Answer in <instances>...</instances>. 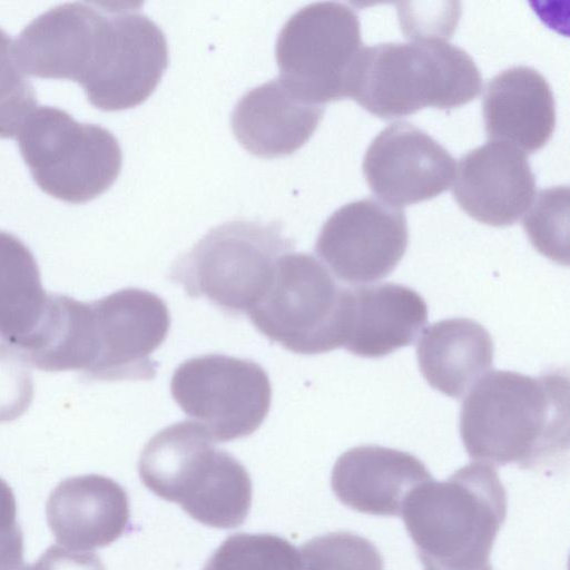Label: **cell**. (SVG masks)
I'll return each mask as SVG.
<instances>
[{"label":"cell","instance_id":"ffe728a7","mask_svg":"<svg viewBox=\"0 0 570 570\" xmlns=\"http://www.w3.org/2000/svg\"><path fill=\"white\" fill-rule=\"evenodd\" d=\"M493 341L478 322L459 317L426 327L416 345L422 375L436 391L461 399L491 368Z\"/></svg>","mask_w":570,"mask_h":570},{"label":"cell","instance_id":"f546056e","mask_svg":"<svg viewBox=\"0 0 570 570\" xmlns=\"http://www.w3.org/2000/svg\"><path fill=\"white\" fill-rule=\"evenodd\" d=\"M423 567H424V570H444L442 568H439L430 562H422ZM479 570H492V567L491 564H487L484 566L483 568L479 569Z\"/></svg>","mask_w":570,"mask_h":570},{"label":"cell","instance_id":"6da1fadb","mask_svg":"<svg viewBox=\"0 0 570 570\" xmlns=\"http://www.w3.org/2000/svg\"><path fill=\"white\" fill-rule=\"evenodd\" d=\"M460 434L469 456L482 463L552 468L568 450V375L484 374L462 403Z\"/></svg>","mask_w":570,"mask_h":570},{"label":"cell","instance_id":"ac0fdd59","mask_svg":"<svg viewBox=\"0 0 570 570\" xmlns=\"http://www.w3.org/2000/svg\"><path fill=\"white\" fill-rule=\"evenodd\" d=\"M324 106L295 96L278 78L245 94L232 114L238 142L257 157L291 155L313 135Z\"/></svg>","mask_w":570,"mask_h":570},{"label":"cell","instance_id":"9a60e30c","mask_svg":"<svg viewBox=\"0 0 570 570\" xmlns=\"http://www.w3.org/2000/svg\"><path fill=\"white\" fill-rule=\"evenodd\" d=\"M46 517L56 541L63 548L81 552L104 548L127 530L128 494L105 475L70 476L51 491Z\"/></svg>","mask_w":570,"mask_h":570},{"label":"cell","instance_id":"277c9868","mask_svg":"<svg viewBox=\"0 0 570 570\" xmlns=\"http://www.w3.org/2000/svg\"><path fill=\"white\" fill-rule=\"evenodd\" d=\"M141 483L175 502L194 520L217 529L240 525L252 504V480L232 454L196 422L181 421L156 433L138 463Z\"/></svg>","mask_w":570,"mask_h":570},{"label":"cell","instance_id":"3957f363","mask_svg":"<svg viewBox=\"0 0 570 570\" xmlns=\"http://www.w3.org/2000/svg\"><path fill=\"white\" fill-rule=\"evenodd\" d=\"M402 518L422 562L444 570L489 564L507 515V493L492 465L474 462L445 481L433 479L405 499Z\"/></svg>","mask_w":570,"mask_h":570},{"label":"cell","instance_id":"52a82bcc","mask_svg":"<svg viewBox=\"0 0 570 570\" xmlns=\"http://www.w3.org/2000/svg\"><path fill=\"white\" fill-rule=\"evenodd\" d=\"M350 288L314 256L287 253L276 263L272 283L247 314L272 342L298 354L343 346L350 322Z\"/></svg>","mask_w":570,"mask_h":570},{"label":"cell","instance_id":"44dd1931","mask_svg":"<svg viewBox=\"0 0 570 570\" xmlns=\"http://www.w3.org/2000/svg\"><path fill=\"white\" fill-rule=\"evenodd\" d=\"M18 351L38 370L85 373L92 357L90 303L50 293L38 327Z\"/></svg>","mask_w":570,"mask_h":570},{"label":"cell","instance_id":"603a6c76","mask_svg":"<svg viewBox=\"0 0 570 570\" xmlns=\"http://www.w3.org/2000/svg\"><path fill=\"white\" fill-rule=\"evenodd\" d=\"M299 551L271 533H234L208 559L203 570H301Z\"/></svg>","mask_w":570,"mask_h":570},{"label":"cell","instance_id":"4fadbf2b","mask_svg":"<svg viewBox=\"0 0 570 570\" xmlns=\"http://www.w3.org/2000/svg\"><path fill=\"white\" fill-rule=\"evenodd\" d=\"M363 173L382 202L401 208L446 190L455 174V159L424 130L396 121L368 145Z\"/></svg>","mask_w":570,"mask_h":570},{"label":"cell","instance_id":"4316f807","mask_svg":"<svg viewBox=\"0 0 570 570\" xmlns=\"http://www.w3.org/2000/svg\"><path fill=\"white\" fill-rule=\"evenodd\" d=\"M33 394L29 363L18 350L0 342V423L20 417L29 409Z\"/></svg>","mask_w":570,"mask_h":570},{"label":"cell","instance_id":"5bb4252c","mask_svg":"<svg viewBox=\"0 0 570 570\" xmlns=\"http://www.w3.org/2000/svg\"><path fill=\"white\" fill-rule=\"evenodd\" d=\"M452 187L460 207L491 226L514 224L530 207L535 178L523 151L490 140L463 155Z\"/></svg>","mask_w":570,"mask_h":570},{"label":"cell","instance_id":"2e32d148","mask_svg":"<svg viewBox=\"0 0 570 570\" xmlns=\"http://www.w3.org/2000/svg\"><path fill=\"white\" fill-rule=\"evenodd\" d=\"M415 455L380 445H358L335 462L331 484L336 498L354 511L401 515L407 495L432 480Z\"/></svg>","mask_w":570,"mask_h":570},{"label":"cell","instance_id":"d4e9b609","mask_svg":"<svg viewBox=\"0 0 570 570\" xmlns=\"http://www.w3.org/2000/svg\"><path fill=\"white\" fill-rule=\"evenodd\" d=\"M299 554L301 570H384L377 548L347 531L315 537L302 546Z\"/></svg>","mask_w":570,"mask_h":570},{"label":"cell","instance_id":"8992f818","mask_svg":"<svg viewBox=\"0 0 570 570\" xmlns=\"http://www.w3.org/2000/svg\"><path fill=\"white\" fill-rule=\"evenodd\" d=\"M293 248L276 223L229 222L181 255L169 278L190 297L205 296L227 314L240 315L261 301L278 258Z\"/></svg>","mask_w":570,"mask_h":570},{"label":"cell","instance_id":"7c38bea8","mask_svg":"<svg viewBox=\"0 0 570 570\" xmlns=\"http://www.w3.org/2000/svg\"><path fill=\"white\" fill-rule=\"evenodd\" d=\"M407 242L404 210L366 197L345 204L328 217L315 250L333 275L358 285L376 282L393 272Z\"/></svg>","mask_w":570,"mask_h":570},{"label":"cell","instance_id":"e0dca14e","mask_svg":"<svg viewBox=\"0 0 570 570\" xmlns=\"http://www.w3.org/2000/svg\"><path fill=\"white\" fill-rule=\"evenodd\" d=\"M488 137L534 153L550 139L556 125L554 98L534 68L514 66L491 78L483 94Z\"/></svg>","mask_w":570,"mask_h":570},{"label":"cell","instance_id":"83f0119b","mask_svg":"<svg viewBox=\"0 0 570 570\" xmlns=\"http://www.w3.org/2000/svg\"><path fill=\"white\" fill-rule=\"evenodd\" d=\"M23 561V535L17 521V503L0 498V570H16Z\"/></svg>","mask_w":570,"mask_h":570},{"label":"cell","instance_id":"f1b7e54d","mask_svg":"<svg viewBox=\"0 0 570 570\" xmlns=\"http://www.w3.org/2000/svg\"><path fill=\"white\" fill-rule=\"evenodd\" d=\"M16 570H105V567L95 553L72 551L55 544L36 562Z\"/></svg>","mask_w":570,"mask_h":570},{"label":"cell","instance_id":"7402d4cb","mask_svg":"<svg viewBox=\"0 0 570 570\" xmlns=\"http://www.w3.org/2000/svg\"><path fill=\"white\" fill-rule=\"evenodd\" d=\"M48 297L28 246L0 230V342L20 348L38 327Z\"/></svg>","mask_w":570,"mask_h":570},{"label":"cell","instance_id":"d6986e66","mask_svg":"<svg viewBox=\"0 0 570 570\" xmlns=\"http://www.w3.org/2000/svg\"><path fill=\"white\" fill-rule=\"evenodd\" d=\"M343 347L361 357H382L412 344L428 321V305L413 288L383 283L350 288Z\"/></svg>","mask_w":570,"mask_h":570},{"label":"cell","instance_id":"8fae6325","mask_svg":"<svg viewBox=\"0 0 570 570\" xmlns=\"http://www.w3.org/2000/svg\"><path fill=\"white\" fill-rule=\"evenodd\" d=\"M92 360L81 374L87 381L151 380V354L166 340L170 315L156 294L124 288L90 302Z\"/></svg>","mask_w":570,"mask_h":570},{"label":"cell","instance_id":"ba28073f","mask_svg":"<svg viewBox=\"0 0 570 570\" xmlns=\"http://www.w3.org/2000/svg\"><path fill=\"white\" fill-rule=\"evenodd\" d=\"M20 154L46 194L70 204L105 193L121 168V149L106 128L78 122L66 110L41 106L18 132Z\"/></svg>","mask_w":570,"mask_h":570},{"label":"cell","instance_id":"cb8c5ba5","mask_svg":"<svg viewBox=\"0 0 570 570\" xmlns=\"http://www.w3.org/2000/svg\"><path fill=\"white\" fill-rule=\"evenodd\" d=\"M569 188L556 186L540 190L522 220L527 235L538 252L558 264L567 265Z\"/></svg>","mask_w":570,"mask_h":570},{"label":"cell","instance_id":"30bf717a","mask_svg":"<svg viewBox=\"0 0 570 570\" xmlns=\"http://www.w3.org/2000/svg\"><path fill=\"white\" fill-rule=\"evenodd\" d=\"M170 392L214 442L254 433L266 419L272 400L268 375L259 364L223 354L186 360L173 374Z\"/></svg>","mask_w":570,"mask_h":570},{"label":"cell","instance_id":"5b68a950","mask_svg":"<svg viewBox=\"0 0 570 570\" xmlns=\"http://www.w3.org/2000/svg\"><path fill=\"white\" fill-rule=\"evenodd\" d=\"M482 79L473 59L442 39L363 47L350 96L382 118L407 116L424 107L453 108L474 99Z\"/></svg>","mask_w":570,"mask_h":570},{"label":"cell","instance_id":"484cf974","mask_svg":"<svg viewBox=\"0 0 570 570\" xmlns=\"http://www.w3.org/2000/svg\"><path fill=\"white\" fill-rule=\"evenodd\" d=\"M12 39L0 28V138H13L37 105Z\"/></svg>","mask_w":570,"mask_h":570},{"label":"cell","instance_id":"7a4b0ae2","mask_svg":"<svg viewBox=\"0 0 570 570\" xmlns=\"http://www.w3.org/2000/svg\"><path fill=\"white\" fill-rule=\"evenodd\" d=\"M168 65L164 32L139 3L87 2L71 36L67 76L105 111L132 108L156 89Z\"/></svg>","mask_w":570,"mask_h":570},{"label":"cell","instance_id":"9c48e42d","mask_svg":"<svg viewBox=\"0 0 570 570\" xmlns=\"http://www.w3.org/2000/svg\"><path fill=\"white\" fill-rule=\"evenodd\" d=\"M362 45L353 8L334 1L311 3L287 20L277 38L278 79L308 104L348 97Z\"/></svg>","mask_w":570,"mask_h":570}]
</instances>
